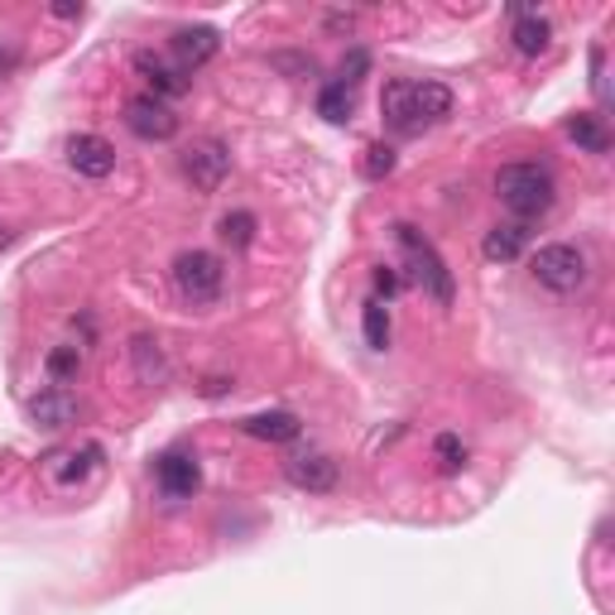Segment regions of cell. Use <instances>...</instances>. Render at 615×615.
<instances>
[{
	"mask_svg": "<svg viewBox=\"0 0 615 615\" xmlns=\"http://www.w3.org/2000/svg\"><path fill=\"white\" fill-rule=\"evenodd\" d=\"M245 433L251 438H265V442H294L298 433H304V424H298V414H284V409H270V414H255L245 418Z\"/></svg>",
	"mask_w": 615,
	"mask_h": 615,
	"instance_id": "2e32d148",
	"label": "cell"
},
{
	"mask_svg": "<svg viewBox=\"0 0 615 615\" xmlns=\"http://www.w3.org/2000/svg\"><path fill=\"white\" fill-rule=\"evenodd\" d=\"M375 289H381V294H395V289H399V279H395L389 270H375Z\"/></svg>",
	"mask_w": 615,
	"mask_h": 615,
	"instance_id": "4316f807",
	"label": "cell"
},
{
	"mask_svg": "<svg viewBox=\"0 0 615 615\" xmlns=\"http://www.w3.org/2000/svg\"><path fill=\"white\" fill-rule=\"evenodd\" d=\"M284 476H289L298 491H308V495H332L337 486H342V466H337L327 452L289 457V462H284Z\"/></svg>",
	"mask_w": 615,
	"mask_h": 615,
	"instance_id": "8992f818",
	"label": "cell"
},
{
	"mask_svg": "<svg viewBox=\"0 0 615 615\" xmlns=\"http://www.w3.org/2000/svg\"><path fill=\"white\" fill-rule=\"evenodd\" d=\"M381 111H385V125L395 135H418V121H414V83H389L385 97H381Z\"/></svg>",
	"mask_w": 615,
	"mask_h": 615,
	"instance_id": "4fadbf2b",
	"label": "cell"
},
{
	"mask_svg": "<svg viewBox=\"0 0 615 615\" xmlns=\"http://www.w3.org/2000/svg\"><path fill=\"white\" fill-rule=\"evenodd\" d=\"M452 116V91L442 83H414V121L418 130L424 125H438Z\"/></svg>",
	"mask_w": 615,
	"mask_h": 615,
	"instance_id": "9a60e30c",
	"label": "cell"
},
{
	"mask_svg": "<svg viewBox=\"0 0 615 615\" xmlns=\"http://www.w3.org/2000/svg\"><path fill=\"white\" fill-rule=\"evenodd\" d=\"M221 241L235 245V251H241V245H251L255 241V217L251 212H227V217H221Z\"/></svg>",
	"mask_w": 615,
	"mask_h": 615,
	"instance_id": "44dd1931",
	"label": "cell"
},
{
	"mask_svg": "<svg viewBox=\"0 0 615 615\" xmlns=\"http://www.w3.org/2000/svg\"><path fill=\"white\" fill-rule=\"evenodd\" d=\"M0 241H6V235H0Z\"/></svg>",
	"mask_w": 615,
	"mask_h": 615,
	"instance_id": "f546056e",
	"label": "cell"
},
{
	"mask_svg": "<svg viewBox=\"0 0 615 615\" xmlns=\"http://www.w3.org/2000/svg\"><path fill=\"white\" fill-rule=\"evenodd\" d=\"M10 68H15V48H0V77H6Z\"/></svg>",
	"mask_w": 615,
	"mask_h": 615,
	"instance_id": "83f0119b",
	"label": "cell"
},
{
	"mask_svg": "<svg viewBox=\"0 0 615 615\" xmlns=\"http://www.w3.org/2000/svg\"><path fill=\"white\" fill-rule=\"evenodd\" d=\"M433 457H438L442 471H462L466 466V448H462V438H457V433H442L433 442Z\"/></svg>",
	"mask_w": 615,
	"mask_h": 615,
	"instance_id": "603a6c76",
	"label": "cell"
},
{
	"mask_svg": "<svg viewBox=\"0 0 615 615\" xmlns=\"http://www.w3.org/2000/svg\"><path fill=\"white\" fill-rule=\"evenodd\" d=\"M395 235H399L404 255H409V274H414V284H418V289H424L428 298H433V304L448 308V304H452V294H457V284H452V270L442 265V255H438L433 245H428L414 227H404V221L395 227Z\"/></svg>",
	"mask_w": 615,
	"mask_h": 615,
	"instance_id": "3957f363",
	"label": "cell"
},
{
	"mask_svg": "<svg viewBox=\"0 0 615 615\" xmlns=\"http://www.w3.org/2000/svg\"><path fill=\"white\" fill-rule=\"evenodd\" d=\"M495 193H501V202L519 217V227L534 221V217H543L558 198L553 174L539 168V164H505L501 174H495Z\"/></svg>",
	"mask_w": 615,
	"mask_h": 615,
	"instance_id": "6da1fadb",
	"label": "cell"
},
{
	"mask_svg": "<svg viewBox=\"0 0 615 615\" xmlns=\"http://www.w3.org/2000/svg\"><path fill=\"white\" fill-rule=\"evenodd\" d=\"M529 274L548 294H578L586 284V255L578 245H543V251L529 260Z\"/></svg>",
	"mask_w": 615,
	"mask_h": 615,
	"instance_id": "277c9868",
	"label": "cell"
},
{
	"mask_svg": "<svg viewBox=\"0 0 615 615\" xmlns=\"http://www.w3.org/2000/svg\"><path fill=\"white\" fill-rule=\"evenodd\" d=\"M174 289L183 304L207 308L221 298V289H227V270H221V260L212 251H183L174 260Z\"/></svg>",
	"mask_w": 615,
	"mask_h": 615,
	"instance_id": "7a4b0ae2",
	"label": "cell"
},
{
	"mask_svg": "<svg viewBox=\"0 0 615 615\" xmlns=\"http://www.w3.org/2000/svg\"><path fill=\"white\" fill-rule=\"evenodd\" d=\"M178 164H183V178H188L198 193H217L231 174V154H227L221 140H198V145H188L178 154Z\"/></svg>",
	"mask_w": 615,
	"mask_h": 615,
	"instance_id": "5b68a950",
	"label": "cell"
},
{
	"mask_svg": "<svg viewBox=\"0 0 615 615\" xmlns=\"http://www.w3.org/2000/svg\"><path fill=\"white\" fill-rule=\"evenodd\" d=\"M361 174L371 183L389 178V174H395V150H389V145H371V150H365V160H361Z\"/></svg>",
	"mask_w": 615,
	"mask_h": 615,
	"instance_id": "7402d4cb",
	"label": "cell"
},
{
	"mask_svg": "<svg viewBox=\"0 0 615 615\" xmlns=\"http://www.w3.org/2000/svg\"><path fill=\"white\" fill-rule=\"evenodd\" d=\"M365 342H371L375 351H385V347H389V312H385L381 304L365 308Z\"/></svg>",
	"mask_w": 615,
	"mask_h": 615,
	"instance_id": "cb8c5ba5",
	"label": "cell"
},
{
	"mask_svg": "<svg viewBox=\"0 0 615 615\" xmlns=\"http://www.w3.org/2000/svg\"><path fill=\"white\" fill-rule=\"evenodd\" d=\"M509 39H515V48L525 58H539L548 54V39H553V24H548L543 15H519L515 30H509Z\"/></svg>",
	"mask_w": 615,
	"mask_h": 615,
	"instance_id": "e0dca14e",
	"label": "cell"
},
{
	"mask_svg": "<svg viewBox=\"0 0 615 615\" xmlns=\"http://www.w3.org/2000/svg\"><path fill=\"white\" fill-rule=\"evenodd\" d=\"M351 111H356V91H351V87L332 83V87H322V91H318V116H322V121L347 125V121H351Z\"/></svg>",
	"mask_w": 615,
	"mask_h": 615,
	"instance_id": "d6986e66",
	"label": "cell"
},
{
	"mask_svg": "<svg viewBox=\"0 0 615 615\" xmlns=\"http://www.w3.org/2000/svg\"><path fill=\"white\" fill-rule=\"evenodd\" d=\"M68 164H73L83 178H111L116 150H111L101 135H73V140H68Z\"/></svg>",
	"mask_w": 615,
	"mask_h": 615,
	"instance_id": "9c48e42d",
	"label": "cell"
},
{
	"mask_svg": "<svg viewBox=\"0 0 615 615\" xmlns=\"http://www.w3.org/2000/svg\"><path fill=\"white\" fill-rule=\"evenodd\" d=\"M130 356H135L140 381H145V385H164L168 365H164V351H160V342H154V337H135V342H130Z\"/></svg>",
	"mask_w": 615,
	"mask_h": 615,
	"instance_id": "ac0fdd59",
	"label": "cell"
},
{
	"mask_svg": "<svg viewBox=\"0 0 615 615\" xmlns=\"http://www.w3.org/2000/svg\"><path fill=\"white\" fill-rule=\"evenodd\" d=\"M125 125L135 130L140 140H174V135H178V116L168 111L160 97H135V101H125Z\"/></svg>",
	"mask_w": 615,
	"mask_h": 615,
	"instance_id": "52a82bcc",
	"label": "cell"
},
{
	"mask_svg": "<svg viewBox=\"0 0 615 615\" xmlns=\"http://www.w3.org/2000/svg\"><path fill=\"white\" fill-rule=\"evenodd\" d=\"M54 15H63V20H77V15H83V6H54Z\"/></svg>",
	"mask_w": 615,
	"mask_h": 615,
	"instance_id": "f1b7e54d",
	"label": "cell"
},
{
	"mask_svg": "<svg viewBox=\"0 0 615 615\" xmlns=\"http://www.w3.org/2000/svg\"><path fill=\"white\" fill-rule=\"evenodd\" d=\"M77 371H83L77 347H54V351H48V375H54V381H73Z\"/></svg>",
	"mask_w": 615,
	"mask_h": 615,
	"instance_id": "d4e9b609",
	"label": "cell"
},
{
	"mask_svg": "<svg viewBox=\"0 0 615 615\" xmlns=\"http://www.w3.org/2000/svg\"><path fill=\"white\" fill-rule=\"evenodd\" d=\"M135 73L154 87V97H160V101L164 97H183V91H188V73H183L178 63L150 54V48H140V54H135Z\"/></svg>",
	"mask_w": 615,
	"mask_h": 615,
	"instance_id": "30bf717a",
	"label": "cell"
},
{
	"mask_svg": "<svg viewBox=\"0 0 615 615\" xmlns=\"http://www.w3.org/2000/svg\"><path fill=\"white\" fill-rule=\"evenodd\" d=\"M365 68H371V54H365V48H351V54L342 58V87L356 91V83L365 77Z\"/></svg>",
	"mask_w": 615,
	"mask_h": 615,
	"instance_id": "484cf974",
	"label": "cell"
},
{
	"mask_svg": "<svg viewBox=\"0 0 615 615\" xmlns=\"http://www.w3.org/2000/svg\"><path fill=\"white\" fill-rule=\"evenodd\" d=\"M30 418H34L39 428H68L73 418H77V399H73L63 385L39 389V395L30 399Z\"/></svg>",
	"mask_w": 615,
	"mask_h": 615,
	"instance_id": "7c38bea8",
	"label": "cell"
},
{
	"mask_svg": "<svg viewBox=\"0 0 615 615\" xmlns=\"http://www.w3.org/2000/svg\"><path fill=\"white\" fill-rule=\"evenodd\" d=\"M568 135L578 140L582 150H592V154H606L611 150V135H606V125H601V116H572L568 121Z\"/></svg>",
	"mask_w": 615,
	"mask_h": 615,
	"instance_id": "ffe728a7",
	"label": "cell"
},
{
	"mask_svg": "<svg viewBox=\"0 0 615 615\" xmlns=\"http://www.w3.org/2000/svg\"><path fill=\"white\" fill-rule=\"evenodd\" d=\"M529 245V227H519V221H505V227H491L486 241H481V251H486V260H495V265H509V260H519Z\"/></svg>",
	"mask_w": 615,
	"mask_h": 615,
	"instance_id": "5bb4252c",
	"label": "cell"
},
{
	"mask_svg": "<svg viewBox=\"0 0 615 615\" xmlns=\"http://www.w3.org/2000/svg\"><path fill=\"white\" fill-rule=\"evenodd\" d=\"M174 58H178V68L183 73H193V68H202L207 58H217V48H221V34L212 30V24H188V30H174Z\"/></svg>",
	"mask_w": 615,
	"mask_h": 615,
	"instance_id": "ba28073f",
	"label": "cell"
},
{
	"mask_svg": "<svg viewBox=\"0 0 615 615\" xmlns=\"http://www.w3.org/2000/svg\"><path fill=\"white\" fill-rule=\"evenodd\" d=\"M154 476H160V486L164 495H174V501H183V495H193L202 486V471L193 457H183V452H168L160 457V466H154Z\"/></svg>",
	"mask_w": 615,
	"mask_h": 615,
	"instance_id": "8fae6325",
	"label": "cell"
}]
</instances>
